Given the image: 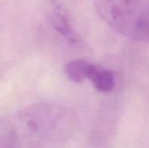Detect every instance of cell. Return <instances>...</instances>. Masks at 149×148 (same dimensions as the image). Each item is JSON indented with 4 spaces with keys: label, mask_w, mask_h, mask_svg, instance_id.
<instances>
[{
    "label": "cell",
    "mask_w": 149,
    "mask_h": 148,
    "mask_svg": "<svg viewBox=\"0 0 149 148\" xmlns=\"http://www.w3.org/2000/svg\"><path fill=\"white\" fill-rule=\"evenodd\" d=\"M92 67V64L83 59L72 60L65 65V71L69 79L73 82L80 83L86 79H88V75Z\"/></svg>",
    "instance_id": "obj_4"
},
{
    "label": "cell",
    "mask_w": 149,
    "mask_h": 148,
    "mask_svg": "<svg viewBox=\"0 0 149 148\" xmlns=\"http://www.w3.org/2000/svg\"><path fill=\"white\" fill-rule=\"evenodd\" d=\"M52 9L50 11V20L52 26L63 37L70 41H75L76 36L69 22L68 17L63 11L62 8L55 0H51Z\"/></svg>",
    "instance_id": "obj_2"
},
{
    "label": "cell",
    "mask_w": 149,
    "mask_h": 148,
    "mask_svg": "<svg viewBox=\"0 0 149 148\" xmlns=\"http://www.w3.org/2000/svg\"><path fill=\"white\" fill-rule=\"evenodd\" d=\"M88 79L100 92H110L113 90L114 85L113 74L98 65H92Z\"/></svg>",
    "instance_id": "obj_3"
},
{
    "label": "cell",
    "mask_w": 149,
    "mask_h": 148,
    "mask_svg": "<svg viewBox=\"0 0 149 148\" xmlns=\"http://www.w3.org/2000/svg\"><path fill=\"white\" fill-rule=\"evenodd\" d=\"M19 141L16 130L13 128L9 129L5 133L3 140V148H19Z\"/></svg>",
    "instance_id": "obj_5"
},
{
    "label": "cell",
    "mask_w": 149,
    "mask_h": 148,
    "mask_svg": "<svg viewBox=\"0 0 149 148\" xmlns=\"http://www.w3.org/2000/svg\"><path fill=\"white\" fill-rule=\"evenodd\" d=\"M103 20L120 33L139 42H149L148 0H95Z\"/></svg>",
    "instance_id": "obj_1"
}]
</instances>
